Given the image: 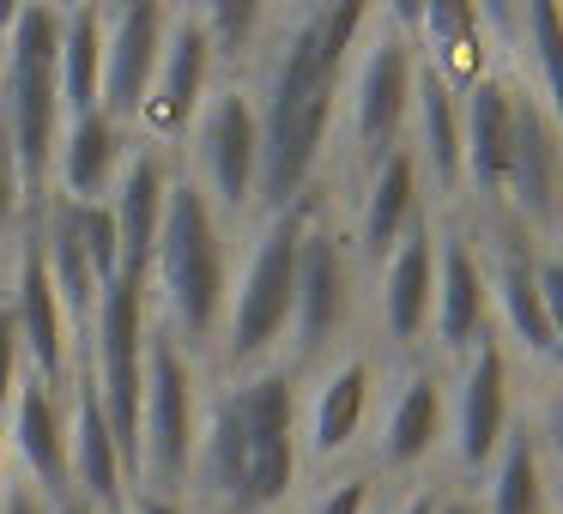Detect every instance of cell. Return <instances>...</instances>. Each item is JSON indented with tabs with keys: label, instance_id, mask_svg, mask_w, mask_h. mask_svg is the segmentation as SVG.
<instances>
[{
	"label": "cell",
	"instance_id": "obj_34",
	"mask_svg": "<svg viewBox=\"0 0 563 514\" xmlns=\"http://www.w3.org/2000/svg\"><path fill=\"white\" fill-rule=\"evenodd\" d=\"M19 381H25V351H19V327H13V309L0 297V424L19 400Z\"/></svg>",
	"mask_w": 563,
	"mask_h": 514
},
{
	"label": "cell",
	"instance_id": "obj_32",
	"mask_svg": "<svg viewBox=\"0 0 563 514\" xmlns=\"http://www.w3.org/2000/svg\"><path fill=\"white\" fill-rule=\"evenodd\" d=\"M31 219V200H25V182H19V164H13V146L0 134V248H13L19 231Z\"/></svg>",
	"mask_w": 563,
	"mask_h": 514
},
{
	"label": "cell",
	"instance_id": "obj_37",
	"mask_svg": "<svg viewBox=\"0 0 563 514\" xmlns=\"http://www.w3.org/2000/svg\"><path fill=\"white\" fill-rule=\"evenodd\" d=\"M122 514H188L183 496H158V490H134Z\"/></svg>",
	"mask_w": 563,
	"mask_h": 514
},
{
	"label": "cell",
	"instance_id": "obj_6",
	"mask_svg": "<svg viewBox=\"0 0 563 514\" xmlns=\"http://www.w3.org/2000/svg\"><path fill=\"white\" fill-rule=\"evenodd\" d=\"M412 13L418 7H382L357 43L352 67L340 86V134L352 158L376 164L394 146H406L412 122V91H418V43H412Z\"/></svg>",
	"mask_w": 563,
	"mask_h": 514
},
{
	"label": "cell",
	"instance_id": "obj_41",
	"mask_svg": "<svg viewBox=\"0 0 563 514\" xmlns=\"http://www.w3.org/2000/svg\"><path fill=\"white\" fill-rule=\"evenodd\" d=\"M7 272H13V248H0V297H7Z\"/></svg>",
	"mask_w": 563,
	"mask_h": 514
},
{
	"label": "cell",
	"instance_id": "obj_31",
	"mask_svg": "<svg viewBox=\"0 0 563 514\" xmlns=\"http://www.w3.org/2000/svg\"><path fill=\"white\" fill-rule=\"evenodd\" d=\"M303 514H376V472H340V478H328Z\"/></svg>",
	"mask_w": 563,
	"mask_h": 514
},
{
	"label": "cell",
	"instance_id": "obj_35",
	"mask_svg": "<svg viewBox=\"0 0 563 514\" xmlns=\"http://www.w3.org/2000/svg\"><path fill=\"white\" fill-rule=\"evenodd\" d=\"M533 442L539 448H551L563 460V381L545 393V405H539V424H533Z\"/></svg>",
	"mask_w": 563,
	"mask_h": 514
},
{
	"label": "cell",
	"instance_id": "obj_29",
	"mask_svg": "<svg viewBox=\"0 0 563 514\" xmlns=\"http://www.w3.org/2000/svg\"><path fill=\"white\" fill-rule=\"evenodd\" d=\"M478 514H545V448L527 424H515L503 454L490 460Z\"/></svg>",
	"mask_w": 563,
	"mask_h": 514
},
{
	"label": "cell",
	"instance_id": "obj_11",
	"mask_svg": "<svg viewBox=\"0 0 563 514\" xmlns=\"http://www.w3.org/2000/svg\"><path fill=\"white\" fill-rule=\"evenodd\" d=\"M7 309H13L19 327V351H25V376L43 381L49 393H74V364H79V339L86 333L67 321L62 297L49 284V267L37 255V236H31V219L13 243V272H7Z\"/></svg>",
	"mask_w": 563,
	"mask_h": 514
},
{
	"label": "cell",
	"instance_id": "obj_16",
	"mask_svg": "<svg viewBox=\"0 0 563 514\" xmlns=\"http://www.w3.org/2000/svg\"><path fill=\"white\" fill-rule=\"evenodd\" d=\"M164 31H170V7L158 0H122V7H103V91L98 110L110 122L134 127L146 110V91L158 79L164 62Z\"/></svg>",
	"mask_w": 563,
	"mask_h": 514
},
{
	"label": "cell",
	"instance_id": "obj_40",
	"mask_svg": "<svg viewBox=\"0 0 563 514\" xmlns=\"http://www.w3.org/2000/svg\"><path fill=\"white\" fill-rule=\"evenodd\" d=\"M437 514H478V496L454 490V496H442V502H437Z\"/></svg>",
	"mask_w": 563,
	"mask_h": 514
},
{
	"label": "cell",
	"instance_id": "obj_10",
	"mask_svg": "<svg viewBox=\"0 0 563 514\" xmlns=\"http://www.w3.org/2000/svg\"><path fill=\"white\" fill-rule=\"evenodd\" d=\"M515 429V369H509V345L490 327L473 351L461 357V376L449 393V454L461 478H485L490 460L503 454Z\"/></svg>",
	"mask_w": 563,
	"mask_h": 514
},
{
	"label": "cell",
	"instance_id": "obj_33",
	"mask_svg": "<svg viewBox=\"0 0 563 514\" xmlns=\"http://www.w3.org/2000/svg\"><path fill=\"white\" fill-rule=\"evenodd\" d=\"M539 297H545V321H551V364L563 369V243L539 248Z\"/></svg>",
	"mask_w": 563,
	"mask_h": 514
},
{
	"label": "cell",
	"instance_id": "obj_30",
	"mask_svg": "<svg viewBox=\"0 0 563 514\" xmlns=\"http://www.w3.org/2000/svg\"><path fill=\"white\" fill-rule=\"evenodd\" d=\"M200 31L212 43L219 79H243L273 31V7H261V0H200Z\"/></svg>",
	"mask_w": 563,
	"mask_h": 514
},
{
	"label": "cell",
	"instance_id": "obj_3",
	"mask_svg": "<svg viewBox=\"0 0 563 514\" xmlns=\"http://www.w3.org/2000/svg\"><path fill=\"white\" fill-rule=\"evenodd\" d=\"M231 267H236L231 224L176 170L170 206H164V231H158L152 260H146V297H152V321L188 357H200L207 369H212V345H219L224 297H231Z\"/></svg>",
	"mask_w": 563,
	"mask_h": 514
},
{
	"label": "cell",
	"instance_id": "obj_20",
	"mask_svg": "<svg viewBox=\"0 0 563 514\" xmlns=\"http://www.w3.org/2000/svg\"><path fill=\"white\" fill-rule=\"evenodd\" d=\"M430 303H437V219L412 224L376 267V321L400 357L430 339Z\"/></svg>",
	"mask_w": 563,
	"mask_h": 514
},
{
	"label": "cell",
	"instance_id": "obj_36",
	"mask_svg": "<svg viewBox=\"0 0 563 514\" xmlns=\"http://www.w3.org/2000/svg\"><path fill=\"white\" fill-rule=\"evenodd\" d=\"M0 514H49V496L43 490H31L25 478H0Z\"/></svg>",
	"mask_w": 563,
	"mask_h": 514
},
{
	"label": "cell",
	"instance_id": "obj_19",
	"mask_svg": "<svg viewBox=\"0 0 563 514\" xmlns=\"http://www.w3.org/2000/svg\"><path fill=\"white\" fill-rule=\"evenodd\" d=\"M485 333H490L485 255L473 248V236H466V231L437 224V303H430V339H437L442 357L461 364Z\"/></svg>",
	"mask_w": 563,
	"mask_h": 514
},
{
	"label": "cell",
	"instance_id": "obj_23",
	"mask_svg": "<svg viewBox=\"0 0 563 514\" xmlns=\"http://www.w3.org/2000/svg\"><path fill=\"white\" fill-rule=\"evenodd\" d=\"M176 188V152L164 146H134L110 188V219H115V243H122V272L146 279L152 243L164 231V206Z\"/></svg>",
	"mask_w": 563,
	"mask_h": 514
},
{
	"label": "cell",
	"instance_id": "obj_38",
	"mask_svg": "<svg viewBox=\"0 0 563 514\" xmlns=\"http://www.w3.org/2000/svg\"><path fill=\"white\" fill-rule=\"evenodd\" d=\"M437 502H442V490H430V484H418V490H406L400 502H394L388 514H437Z\"/></svg>",
	"mask_w": 563,
	"mask_h": 514
},
{
	"label": "cell",
	"instance_id": "obj_22",
	"mask_svg": "<svg viewBox=\"0 0 563 514\" xmlns=\"http://www.w3.org/2000/svg\"><path fill=\"white\" fill-rule=\"evenodd\" d=\"M67 466H74V490L86 502H98L103 514H122L134 496V478L122 466V448L110 436V417L98 405L86 364H74V400H67Z\"/></svg>",
	"mask_w": 563,
	"mask_h": 514
},
{
	"label": "cell",
	"instance_id": "obj_8",
	"mask_svg": "<svg viewBox=\"0 0 563 514\" xmlns=\"http://www.w3.org/2000/svg\"><path fill=\"white\" fill-rule=\"evenodd\" d=\"M176 170L183 182L219 212L224 224H255V182H261V122L249 79H219L207 103L195 110L188 134L176 139Z\"/></svg>",
	"mask_w": 563,
	"mask_h": 514
},
{
	"label": "cell",
	"instance_id": "obj_24",
	"mask_svg": "<svg viewBox=\"0 0 563 514\" xmlns=\"http://www.w3.org/2000/svg\"><path fill=\"white\" fill-rule=\"evenodd\" d=\"M490 279V327L503 333V345L551 364V321L545 297H539V248L521 236H497V260H485Z\"/></svg>",
	"mask_w": 563,
	"mask_h": 514
},
{
	"label": "cell",
	"instance_id": "obj_26",
	"mask_svg": "<svg viewBox=\"0 0 563 514\" xmlns=\"http://www.w3.org/2000/svg\"><path fill=\"white\" fill-rule=\"evenodd\" d=\"M406 146H412L424 188L437 200L461 194V91L418 62V91H412V122H406Z\"/></svg>",
	"mask_w": 563,
	"mask_h": 514
},
{
	"label": "cell",
	"instance_id": "obj_14",
	"mask_svg": "<svg viewBox=\"0 0 563 514\" xmlns=\"http://www.w3.org/2000/svg\"><path fill=\"white\" fill-rule=\"evenodd\" d=\"M212 86H219V62H212V43L200 31V7H170L164 62H158V79L146 91V110L134 122V139L140 146L176 152V139L188 134V122H195V110L207 103Z\"/></svg>",
	"mask_w": 563,
	"mask_h": 514
},
{
	"label": "cell",
	"instance_id": "obj_7",
	"mask_svg": "<svg viewBox=\"0 0 563 514\" xmlns=\"http://www.w3.org/2000/svg\"><path fill=\"white\" fill-rule=\"evenodd\" d=\"M200 412H207V364L188 357L183 345L152 321L146 376H140L134 490L183 496V490H188V466H195V442H200Z\"/></svg>",
	"mask_w": 563,
	"mask_h": 514
},
{
	"label": "cell",
	"instance_id": "obj_25",
	"mask_svg": "<svg viewBox=\"0 0 563 514\" xmlns=\"http://www.w3.org/2000/svg\"><path fill=\"white\" fill-rule=\"evenodd\" d=\"M134 127L110 122L103 110L91 115H74V122L62 127V146H55V170H49V194L62 200H86V206H98V200H110L115 176H122L128 152H134Z\"/></svg>",
	"mask_w": 563,
	"mask_h": 514
},
{
	"label": "cell",
	"instance_id": "obj_13",
	"mask_svg": "<svg viewBox=\"0 0 563 514\" xmlns=\"http://www.w3.org/2000/svg\"><path fill=\"white\" fill-rule=\"evenodd\" d=\"M509 219L539 248L563 243V134L551 110L515 79V158H509Z\"/></svg>",
	"mask_w": 563,
	"mask_h": 514
},
{
	"label": "cell",
	"instance_id": "obj_39",
	"mask_svg": "<svg viewBox=\"0 0 563 514\" xmlns=\"http://www.w3.org/2000/svg\"><path fill=\"white\" fill-rule=\"evenodd\" d=\"M49 514H103V509H98V502H86L79 490H67V496L49 502Z\"/></svg>",
	"mask_w": 563,
	"mask_h": 514
},
{
	"label": "cell",
	"instance_id": "obj_4",
	"mask_svg": "<svg viewBox=\"0 0 563 514\" xmlns=\"http://www.w3.org/2000/svg\"><path fill=\"white\" fill-rule=\"evenodd\" d=\"M309 206L316 200L249 224V243L236 248V267H231L219 345H212V376H249V369L285 364L291 303H297V236H303Z\"/></svg>",
	"mask_w": 563,
	"mask_h": 514
},
{
	"label": "cell",
	"instance_id": "obj_9",
	"mask_svg": "<svg viewBox=\"0 0 563 514\" xmlns=\"http://www.w3.org/2000/svg\"><path fill=\"white\" fill-rule=\"evenodd\" d=\"M357 309V255L352 236L328 219L321 206H309L303 236H297V303H291V345H285V364L303 376V369L328 364L340 351L345 327H352Z\"/></svg>",
	"mask_w": 563,
	"mask_h": 514
},
{
	"label": "cell",
	"instance_id": "obj_28",
	"mask_svg": "<svg viewBox=\"0 0 563 514\" xmlns=\"http://www.w3.org/2000/svg\"><path fill=\"white\" fill-rule=\"evenodd\" d=\"M55 79H62V115H91L103 91V7H62V62H55Z\"/></svg>",
	"mask_w": 563,
	"mask_h": 514
},
{
	"label": "cell",
	"instance_id": "obj_1",
	"mask_svg": "<svg viewBox=\"0 0 563 514\" xmlns=\"http://www.w3.org/2000/svg\"><path fill=\"white\" fill-rule=\"evenodd\" d=\"M376 7L328 0V7H291L273 13V31L249 67L261 122V182L255 219H273L285 206L316 200V176L328 164V146L340 134V86L364 43Z\"/></svg>",
	"mask_w": 563,
	"mask_h": 514
},
{
	"label": "cell",
	"instance_id": "obj_21",
	"mask_svg": "<svg viewBox=\"0 0 563 514\" xmlns=\"http://www.w3.org/2000/svg\"><path fill=\"white\" fill-rule=\"evenodd\" d=\"M424 170H418L412 146H394L388 158H376L364 170V194H357V231H352V255L382 267L394 255L412 224H424Z\"/></svg>",
	"mask_w": 563,
	"mask_h": 514
},
{
	"label": "cell",
	"instance_id": "obj_2",
	"mask_svg": "<svg viewBox=\"0 0 563 514\" xmlns=\"http://www.w3.org/2000/svg\"><path fill=\"white\" fill-rule=\"evenodd\" d=\"M303 472V393L291 364L219 376L188 466V514H279Z\"/></svg>",
	"mask_w": 563,
	"mask_h": 514
},
{
	"label": "cell",
	"instance_id": "obj_15",
	"mask_svg": "<svg viewBox=\"0 0 563 514\" xmlns=\"http://www.w3.org/2000/svg\"><path fill=\"white\" fill-rule=\"evenodd\" d=\"M449 448V388L430 364H412L394 376L388 400L376 412V442H369V460L376 472L406 478L418 466H430Z\"/></svg>",
	"mask_w": 563,
	"mask_h": 514
},
{
	"label": "cell",
	"instance_id": "obj_5",
	"mask_svg": "<svg viewBox=\"0 0 563 514\" xmlns=\"http://www.w3.org/2000/svg\"><path fill=\"white\" fill-rule=\"evenodd\" d=\"M55 62H62V7H19L0 37V134L13 146L31 212L49 194L55 146L67 127Z\"/></svg>",
	"mask_w": 563,
	"mask_h": 514
},
{
	"label": "cell",
	"instance_id": "obj_27",
	"mask_svg": "<svg viewBox=\"0 0 563 514\" xmlns=\"http://www.w3.org/2000/svg\"><path fill=\"white\" fill-rule=\"evenodd\" d=\"M412 43H418V62L437 67L454 91H466L485 74H497V67H490V25H485L478 7H466V0H424L412 13Z\"/></svg>",
	"mask_w": 563,
	"mask_h": 514
},
{
	"label": "cell",
	"instance_id": "obj_12",
	"mask_svg": "<svg viewBox=\"0 0 563 514\" xmlns=\"http://www.w3.org/2000/svg\"><path fill=\"white\" fill-rule=\"evenodd\" d=\"M382 405V369L364 345H340L328 364H316L303 400V460L309 466H340L345 454H357L364 429L376 424Z\"/></svg>",
	"mask_w": 563,
	"mask_h": 514
},
{
	"label": "cell",
	"instance_id": "obj_17",
	"mask_svg": "<svg viewBox=\"0 0 563 514\" xmlns=\"http://www.w3.org/2000/svg\"><path fill=\"white\" fill-rule=\"evenodd\" d=\"M515 158V74H485L461 91V194L485 212H509Z\"/></svg>",
	"mask_w": 563,
	"mask_h": 514
},
{
	"label": "cell",
	"instance_id": "obj_18",
	"mask_svg": "<svg viewBox=\"0 0 563 514\" xmlns=\"http://www.w3.org/2000/svg\"><path fill=\"white\" fill-rule=\"evenodd\" d=\"M67 400L74 393H49L43 381H19V400L0 424V454H7V472L25 478L43 496H67L74 490V466H67Z\"/></svg>",
	"mask_w": 563,
	"mask_h": 514
}]
</instances>
